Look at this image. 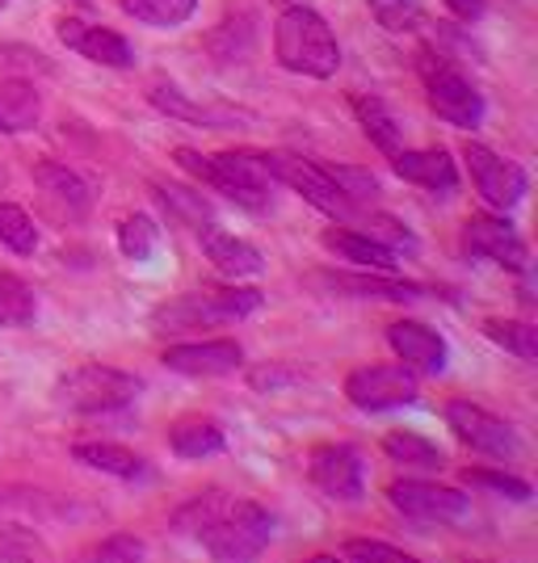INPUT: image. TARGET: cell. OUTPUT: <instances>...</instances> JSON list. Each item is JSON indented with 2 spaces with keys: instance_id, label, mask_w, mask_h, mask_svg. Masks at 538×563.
<instances>
[{
  "instance_id": "6da1fadb",
  "label": "cell",
  "mask_w": 538,
  "mask_h": 563,
  "mask_svg": "<svg viewBox=\"0 0 538 563\" xmlns=\"http://www.w3.org/2000/svg\"><path fill=\"white\" fill-rule=\"evenodd\" d=\"M173 530L186 539L202 542V551L223 563L257 560L261 551L274 542L278 521L257 500H240L211 488V493L189 496L186 505L173 514Z\"/></svg>"
},
{
  "instance_id": "7a4b0ae2",
  "label": "cell",
  "mask_w": 538,
  "mask_h": 563,
  "mask_svg": "<svg viewBox=\"0 0 538 563\" xmlns=\"http://www.w3.org/2000/svg\"><path fill=\"white\" fill-rule=\"evenodd\" d=\"M173 161L186 168L189 177H198L202 186L223 194L228 202L244 207V211H265L274 198V173L265 152H219V156H202L194 147H177Z\"/></svg>"
},
{
  "instance_id": "3957f363",
  "label": "cell",
  "mask_w": 538,
  "mask_h": 563,
  "mask_svg": "<svg viewBox=\"0 0 538 563\" xmlns=\"http://www.w3.org/2000/svg\"><path fill=\"white\" fill-rule=\"evenodd\" d=\"M274 55L286 71H299L311 80H328L341 68V43L332 34V25L307 9V4H290L274 25Z\"/></svg>"
},
{
  "instance_id": "277c9868",
  "label": "cell",
  "mask_w": 538,
  "mask_h": 563,
  "mask_svg": "<svg viewBox=\"0 0 538 563\" xmlns=\"http://www.w3.org/2000/svg\"><path fill=\"white\" fill-rule=\"evenodd\" d=\"M261 307V290L253 286H207V290H189L173 303H161L152 311V329L156 332H194L215 329V324H232L244 320Z\"/></svg>"
},
{
  "instance_id": "5b68a950",
  "label": "cell",
  "mask_w": 538,
  "mask_h": 563,
  "mask_svg": "<svg viewBox=\"0 0 538 563\" xmlns=\"http://www.w3.org/2000/svg\"><path fill=\"white\" fill-rule=\"evenodd\" d=\"M143 391V383L127 371L114 366H76L68 375H59L55 383V404L64 412H80V417H97V412H118L127 404H135Z\"/></svg>"
},
{
  "instance_id": "8992f818",
  "label": "cell",
  "mask_w": 538,
  "mask_h": 563,
  "mask_svg": "<svg viewBox=\"0 0 538 563\" xmlns=\"http://www.w3.org/2000/svg\"><path fill=\"white\" fill-rule=\"evenodd\" d=\"M421 76H425V97H429V110L450 122V126H463V131H475L484 122V93L471 85L459 68L442 64V55H421Z\"/></svg>"
},
{
  "instance_id": "52a82bcc",
  "label": "cell",
  "mask_w": 538,
  "mask_h": 563,
  "mask_svg": "<svg viewBox=\"0 0 538 563\" xmlns=\"http://www.w3.org/2000/svg\"><path fill=\"white\" fill-rule=\"evenodd\" d=\"M345 396L362 412H392L421 399V378L404 362H378V366H358L345 378Z\"/></svg>"
},
{
  "instance_id": "ba28073f",
  "label": "cell",
  "mask_w": 538,
  "mask_h": 563,
  "mask_svg": "<svg viewBox=\"0 0 538 563\" xmlns=\"http://www.w3.org/2000/svg\"><path fill=\"white\" fill-rule=\"evenodd\" d=\"M463 161H468V168H471V186H475V194L488 202L492 211L509 214L517 202L526 198L530 177H526V168L517 165V161L496 156L484 143H468V147H463Z\"/></svg>"
},
{
  "instance_id": "9c48e42d",
  "label": "cell",
  "mask_w": 538,
  "mask_h": 563,
  "mask_svg": "<svg viewBox=\"0 0 538 563\" xmlns=\"http://www.w3.org/2000/svg\"><path fill=\"white\" fill-rule=\"evenodd\" d=\"M265 161H270L274 181L290 186L295 194H304L307 202L320 214H328V219H353V214H362L341 189L332 186V177L325 173V165L304 161V156H286V152H265Z\"/></svg>"
},
{
  "instance_id": "30bf717a",
  "label": "cell",
  "mask_w": 538,
  "mask_h": 563,
  "mask_svg": "<svg viewBox=\"0 0 538 563\" xmlns=\"http://www.w3.org/2000/svg\"><path fill=\"white\" fill-rule=\"evenodd\" d=\"M392 509L413 521H433V526H459L471 517V496L446 484H429V479H396L387 488Z\"/></svg>"
},
{
  "instance_id": "8fae6325",
  "label": "cell",
  "mask_w": 538,
  "mask_h": 563,
  "mask_svg": "<svg viewBox=\"0 0 538 563\" xmlns=\"http://www.w3.org/2000/svg\"><path fill=\"white\" fill-rule=\"evenodd\" d=\"M446 424L454 429V438L471 446L475 454H488V459H514L521 450V438L509 421L492 417L488 408L471 404V399H450L446 404Z\"/></svg>"
},
{
  "instance_id": "7c38bea8",
  "label": "cell",
  "mask_w": 538,
  "mask_h": 563,
  "mask_svg": "<svg viewBox=\"0 0 538 563\" xmlns=\"http://www.w3.org/2000/svg\"><path fill=\"white\" fill-rule=\"evenodd\" d=\"M463 249L471 257H484L501 269H514V274H526L530 265V253H526V240L517 235V228L505 219V214H471L463 223Z\"/></svg>"
},
{
  "instance_id": "4fadbf2b",
  "label": "cell",
  "mask_w": 538,
  "mask_h": 563,
  "mask_svg": "<svg viewBox=\"0 0 538 563\" xmlns=\"http://www.w3.org/2000/svg\"><path fill=\"white\" fill-rule=\"evenodd\" d=\"M307 475H311V484L328 496V500H362L366 493V463H362V454L345 442H328V446H316L311 450V463H307Z\"/></svg>"
},
{
  "instance_id": "5bb4252c",
  "label": "cell",
  "mask_w": 538,
  "mask_h": 563,
  "mask_svg": "<svg viewBox=\"0 0 538 563\" xmlns=\"http://www.w3.org/2000/svg\"><path fill=\"white\" fill-rule=\"evenodd\" d=\"M59 43L68 51H76L80 59H89V64H101V68H135V47L114 34V30H106V25H94V22H80V18H64L59 22Z\"/></svg>"
},
{
  "instance_id": "9a60e30c",
  "label": "cell",
  "mask_w": 538,
  "mask_h": 563,
  "mask_svg": "<svg viewBox=\"0 0 538 563\" xmlns=\"http://www.w3.org/2000/svg\"><path fill=\"white\" fill-rule=\"evenodd\" d=\"M387 345L396 350L404 366H413L417 375H442L450 362V345L438 329H429L421 320H396L387 324Z\"/></svg>"
},
{
  "instance_id": "2e32d148",
  "label": "cell",
  "mask_w": 538,
  "mask_h": 563,
  "mask_svg": "<svg viewBox=\"0 0 538 563\" xmlns=\"http://www.w3.org/2000/svg\"><path fill=\"white\" fill-rule=\"evenodd\" d=\"M164 366L186 378H219L235 375L244 366V350L235 341H189V345H168Z\"/></svg>"
},
{
  "instance_id": "e0dca14e",
  "label": "cell",
  "mask_w": 538,
  "mask_h": 563,
  "mask_svg": "<svg viewBox=\"0 0 538 563\" xmlns=\"http://www.w3.org/2000/svg\"><path fill=\"white\" fill-rule=\"evenodd\" d=\"M147 101L161 114L177 118V122H194V126H211V131H228V126H249L253 114L235 110V106H219V101H194L189 93H182L177 85H152Z\"/></svg>"
},
{
  "instance_id": "ac0fdd59",
  "label": "cell",
  "mask_w": 538,
  "mask_h": 563,
  "mask_svg": "<svg viewBox=\"0 0 538 563\" xmlns=\"http://www.w3.org/2000/svg\"><path fill=\"white\" fill-rule=\"evenodd\" d=\"M198 244H202L207 261H211L223 278L240 282V278H257V274H265V257H261L257 244H249V240H240V235L223 232L219 223H207V228L198 232Z\"/></svg>"
},
{
  "instance_id": "d6986e66",
  "label": "cell",
  "mask_w": 538,
  "mask_h": 563,
  "mask_svg": "<svg viewBox=\"0 0 538 563\" xmlns=\"http://www.w3.org/2000/svg\"><path fill=\"white\" fill-rule=\"evenodd\" d=\"M392 168L404 181L429 189V194H442V198L459 189V165L450 161V152H442V147H421V152L399 147L396 156H392Z\"/></svg>"
},
{
  "instance_id": "ffe728a7",
  "label": "cell",
  "mask_w": 538,
  "mask_h": 563,
  "mask_svg": "<svg viewBox=\"0 0 538 563\" xmlns=\"http://www.w3.org/2000/svg\"><path fill=\"white\" fill-rule=\"evenodd\" d=\"M328 290H341L350 299H378V303H417L425 299V286L399 278V274H325Z\"/></svg>"
},
{
  "instance_id": "44dd1931",
  "label": "cell",
  "mask_w": 538,
  "mask_h": 563,
  "mask_svg": "<svg viewBox=\"0 0 538 563\" xmlns=\"http://www.w3.org/2000/svg\"><path fill=\"white\" fill-rule=\"evenodd\" d=\"M34 181L47 194L51 207H59L68 219H85L89 207H94V194L85 186V177L72 173L68 165H59V161H39V165H34Z\"/></svg>"
},
{
  "instance_id": "7402d4cb",
  "label": "cell",
  "mask_w": 538,
  "mask_h": 563,
  "mask_svg": "<svg viewBox=\"0 0 538 563\" xmlns=\"http://www.w3.org/2000/svg\"><path fill=\"white\" fill-rule=\"evenodd\" d=\"M325 249L328 253H337L341 261H350L358 269H378V274H396L399 269V257L396 253H387L378 240H371L366 232H350V228H328L325 235Z\"/></svg>"
},
{
  "instance_id": "603a6c76",
  "label": "cell",
  "mask_w": 538,
  "mask_h": 563,
  "mask_svg": "<svg viewBox=\"0 0 538 563\" xmlns=\"http://www.w3.org/2000/svg\"><path fill=\"white\" fill-rule=\"evenodd\" d=\"M72 459L85 463L89 471L127 479V484H135V479H147V475H152L147 459H140L135 450H127V446H114V442H76V446H72Z\"/></svg>"
},
{
  "instance_id": "cb8c5ba5",
  "label": "cell",
  "mask_w": 538,
  "mask_h": 563,
  "mask_svg": "<svg viewBox=\"0 0 538 563\" xmlns=\"http://www.w3.org/2000/svg\"><path fill=\"white\" fill-rule=\"evenodd\" d=\"M43 118V93L30 80H0V135H25Z\"/></svg>"
},
{
  "instance_id": "d4e9b609",
  "label": "cell",
  "mask_w": 538,
  "mask_h": 563,
  "mask_svg": "<svg viewBox=\"0 0 538 563\" xmlns=\"http://www.w3.org/2000/svg\"><path fill=\"white\" fill-rule=\"evenodd\" d=\"M358 122H362V131H366V140L375 143L378 152H387V156H396L399 143H404V126H399V118L392 114V106L375 93H358L350 101Z\"/></svg>"
},
{
  "instance_id": "484cf974",
  "label": "cell",
  "mask_w": 538,
  "mask_h": 563,
  "mask_svg": "<svg viewBox=\"0 0 538 563\" xmlns=\"http://www.w3.org/2000/svg\"><path fill=\"white\" fill-rule=\"evenodd\" d=\"M168 450H173L177 459H211V454H223V450H228V438H223V429H219L215 421L194 417V421L173 424Z\"/></svg>"
},
{
  "instance_id": "4316f807",
  "label": "cell",
  "mask_w": 538,
  "mask_h": 563,
  "mask_svg": "<svg viewBox=\"0 0 538 563\" xmlns=\"http://www.w3.org/2000/svg\"><path fill=\"white\" fill-rule=\"evenodd\" d=\"M383 454L399 463V467H413V471H442L446 467V454L438 450V442H429L421 433H408V429H396L383 438Z\"/></svg>"
},
{
  "instance_id": "83f0119b",
  "label": "cell",
  "mask_w": 538,
  "mask_h": 563,
  "mask_svg": "<svg viewBox=\"0 0 538 563\" xmlns=\"http://www.w3.org/2000/svg\"><path fill=\"white\" fill-rule=\"evenodd\" d=\"M127 18L152 25V30H177L198 13V0H118Z\"/></svg>"
},
{
  "instance_id": "f1b7e54d",
  "label": "cell",
  "mask_w": 538,
  "mask_h": 563,
  "mask_svg": "<svg viewBox=\"0 0 538 563\" xmlns=\"http://www.w3.org/2000/svg\"><path fill=\"white\" fill-rule=\"evenodd\" d=\"M152 194H156V202H161L164 211L173 214L177 223H186V228H194V232H202L207 223H215L211 202H207L202 194H194V189L164 186V181H156V186H152Z\"/></svg>"
},
{
  "instance_id": "f546056e",
  "label": "cell",
  "mask_w": 538,
  "mask_h": 563,
  "mask_svg": "<svg viewBox=\"0 0 538 563\" xmlns=\"http://www.w3.org/2000/svg\"><path fill=\"white\" fill-rule=\"evenodd\" d=\"M39 316V295L18 274H0V329H25Z\"/></svg>"
},
{
  "instance_id": "4dcf8cb0",
  "label": "cell",
  "mask_w": 538,
  "mask_h": 563,
  "mask_svg": "<svg viewBox=\"0 0 538 563\" xmlns=\"http://www.w3.org/2000/svg\"><path fill=\"white\" fill-rule=\"evenodd\" d=\"M118 249H122V257L143 265V261L156 257V249H161V228L147 219V214H127L122 223H118Z\"/></svg>"
},
{
  "instance_id": "1f68e13d",
  "label": "cell",
  "mask_w": 538,
  "mask_h": 563,
  "mask_svg": "<svg viewBox=\"0 0 538 563\" xmlns=\"http://www.w3.org/2000/svg\"><path fill=\"white\" fill-rule=\"evenodd\" d=\"M484 332H488L492 345L509 350L514 357H521V362H535L538 357V329L526 324V320H488Z\"/></svg>"
},
{
  "instance_id": "d6a6232c",
  "label": "cell",
  "mask_w": 538,
  "mask_h": 563,
  "mask_svg": "<svg viewBox=\"0 0 538 563\" xmlns=\"http://www.w3.org/2000/svg\"><path fill=\"white\" fill-rule=\"evenodd\" d=\"M0 244H4L9 253H18V257H30V253L39 249V228H34V219H30L22 207H13V202H0Z\"/></svg>"
},
{
  "instance_id": "836d02e7",
  "label": "cell",
  "mask_w": 538,
  "mask_h": 563,
  "mask_svg": "<svg viewBox=\"0 0 538 563\" xmlns=\"http://www.w3.org/2000/svg\"><path fill=\"white\" fill-rule=\"evenodd\" d=\"M325 173L332 177V186L341 189L350 198L358 211H366L371 202L378 198V177L371 168H358V165H325Z\"/></svg>"
},
{
  "instance_id": "e575fe53",
  "label": "cell",
  "mask_w": 538,
  "mask_h": 563,
  "mask_svg": "<svg viewBox=\"0 0 538 563\" xmlns=\"http://www.w3.org/2000/svg\"><path fill=\"white\" fill-rule=\"evenodd\" d=\"M366 235L378 240V244H383L387 253H396V257H417V253H421L417 235L408 232L399 219H392V214H371V219H366Z\"/></svg>"
},
{
  "instance_id": "d590c367",
  "label": "cell",
  "mask_w": 538,
  "mask_h": 563,
  "mask_svg": "<svg viewBox=\"0 0 538 563\" xmlns=\"http://www.w3.org/2000/svg\"><path fill=\"white\" fill-rule=\"evenodd\" d=\"M471 488H480V493H492L501 496V500H514V505H526L530 496H535V488L526 484V479H517V475H505V471H484L475 467L463 475Z\"/></svg>"
},
{
  "instance_id": "8d00e7d4",
  "label": "cell",
  "mask_w": 538,
  "mask_h": 563,
  "mask_svg": "<svg viewBox=\"0 0 538 563\" xmlns=\"http://www.w3.org/2000/svg\"><path fill=\"white\" fill-rule=\"evenodd\" d=\"M366 4H371L375 22L392 34H408V30L421 25V4L417 0H366Z\"/></svg>"
},
{
  "instance_id": "74e56055",
  "label": "cell",
  "mask_w": 538,
  "mask_h": 563,
  "mask_svg": "<svg viewBox=\"0 0 538 563\" xmlns=\"http://www.w3.org/2000/svg\"><path fill=\"white\" fill-rule=\"evenodd\" d=\"M47 560V547L39 542L34 530H25V526H4L0 530V560Z\"/></svg>"
},
{
  "instance_id": "f35d334b",
  "label": "cell",
  "mask_w": 538,
  "mask_h": 563,
  "mask_svg": "<svg viewBox=\"0 0 538 563\" xmlns=\"http://www.w3.org/2000/svg\"><path fill=\"white\" fill-rule=\"evenodd\" d=\"M147 555V547L143 539L135 534H110V539H101L97 547H89V560H143Z\"/></svg>"
},
{
  "instance_id": "ab89813d",
  "label": "cell",
  "mask_w": 538,
  "mask_h": 563,
  "mask_svg": "<svg viewBox=\"0 0 538 563\" xmlns=\"http://www.w3.org/2000/svg\"><path fill=\"white\" fill-rule=\"evenodd\" d=\"M341 555H350V560H404V547H392V542H378V539H353L341 547Z\"/></svg>"
},
{
  "instance_id": "60d3db41",
  "label": "cell",
  "mask_w": 538,
  "mask_h": 563,
  "mask_svg": "<svg viewBox=\"0 0 538 563\" xmlns=\"http://www.w3.org/2000/svg\"><path fill=\"white\" fill-rule=\"evenodd\" d=\"M442 4L459 22H480V18L488 13V0H442Z\"/></svg>"
},
{
  "instance_id": "b9f144b4",
  "label": "cell",
  "mask_w": 538,
  "mask_h": 563,
  "mask_svg": "<svg viewBox=\"0 0 538 563\" xmlns=\"http://www.w3.org/2000/svg\"><path fill=\"white\" fill-rule=\"evenodd\" d=\"M4 4H9V0H0V9H4Z\"/></svg>"
}]
</instances>
